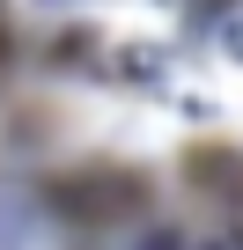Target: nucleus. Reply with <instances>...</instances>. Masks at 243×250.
I'll return each mask as SVG.
<instances>
[{
  "label": "nucleus",
  "mask_w": 243,
  "mask_h": 250,
  "mask_svg": "<svg viewBox=\"0 0 243 250\" xmlns=\"http://www.w3.org/2000/svg\"><path fill=\"white\" fill-rule=\"evenodd\" d=\"M59 213H126L140 206V184H59Z\"/></svg>",
  "instance_id": "obj_1"
}]
</instances>
